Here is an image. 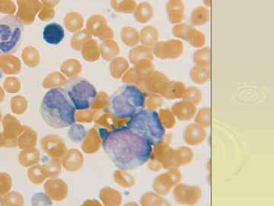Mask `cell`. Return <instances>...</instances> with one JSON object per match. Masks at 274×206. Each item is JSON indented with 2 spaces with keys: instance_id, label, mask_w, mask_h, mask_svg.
Masks as SVG:
<instances>
[{
  "instance_id": "obj_1",
  "label": "cell",
  "mask_w": 274,
  "mask_h": 206,
  "mask_svg": "<svg viewBox=\"0 0 274 206\" xmlns=\"http://www.w3.org/2000/svg\"><path fill=\"white\" fill-rule=\"evenodd\" d=\"M99 133L105 153L120 170H133L141 167L151 157V143L126 126L110 132L102 129Z\"/></svg>"
},
{
  "instance_id": "obj_2",
  "label": "cell",
  "mask_w": 274,
  "mask_h": 206,
  "mask_svg": "<svg viewBox=\"0 0 274 206\" xmlns=\"http://www.w3.org/2000/svg\"><path fill=\"white\" fill-rule=\"evenodd\" d=\"M76 109L65 89L54 88L41 100L40 113L50 127L65 129L76 122Z\"/></svg>"
},
{
  "instance_id": "obj_3",
  "label": "cell",
  "mask_w": 274,
  "mask_h": 206,
  "mask_svg": "<svg viewBox=\"0 0 274 206\" xmlns=\"http://www.w3.org/2000/svg\"><path fill=\"white\" fill-rule=\"evenodd\" d=\"M146 106L144 92L133 85H126L119 89L110 99V109L113 116L120 119L133 117Z\"/></svg>"
},
{
  "instance_id": "obj_4",
  "label": "cell",
  "mask_w": 274,
  "mask_h": 206,
  "mask_svg": "<svg viewBox=\"0 0 274 206\" xmlns=\"http://www.w3.org/2000/svg\"><path fill=\"white\" fill-rule=\"evenodd\" d=\"M126 127L136 135L144 137L152 146L161 144L165 136V130L160 115L153 111H140L130 118Z\"/></svg>"
},
{
  "instance_id": "obj_5",
  "label": "cell",
  "mask_w": 274,
  "mask_h": 206,
  "mask_svg": "<svg viewBox=\"0 0 274 206\" xmlns=\"http://www.w3.org/2000/svg\"><path fill=\"white\" fill-rule=\"evenodd\" d=\"M23 25L14 15L0 19V55L16 52L22 44Z\"/></svg>"
},
{
  "instance_id": "obj_6",
  "label": "cell",
  "mask_w": 274,
  "mask_h": 206,
  "mask_svg": "<svg viewBox=\"0 0 274 206\" xmlns=\"http://www.w3.org/2000/svg\"><path fill=\"white\" fill-rule=\"evenodd\" d=\"M65 90L76 110L90 109L97 98L96 87L87 79L82 78L69 81Z\"/></svg>"
},
{
  "instance_id": "obj_7",
  "label": "cell",
  "mask_w": 274,
  "mask_h": 206,
  "mask_svg": "<svg viewBox=\"0 0 274 206\" xmlns=\"http://www.w3.org/2000/svg\"><path fill=\"white\" fill-rule=\"evenodd\" d=\"M64 29L59 24H49L44 28L43 38L49 45H59L64 39Z\"/></svg>"
},
{
  "instance_id": "obj_8",
  "label": "cell",
  "mask_w": 274,
  "mask_h": 206,
  "mask_svg": "<svg viewBox=\"0 0 274 206\" xmlns=\"http://www.w3.org/2000/svg\"><path fill=\"white\" fill-rule=\"evenodd\" d=\"M167 16L171 23H178L184 18V4L181 0H169L166 5Z\"/></svg>"
},
{
  "instance_id": "obj_9",
  "label": "cell",
  "mask_w": 274,
  "mask_h": 206,
  "mask_svg": "<svg viewBox=\"0 0 274 206\" xmlns=\"http://www.w3.org/2000/svg\"><path fill=\"white\" fill-rule=\"evenodd\" d=\"M208 9L205 7L198 6L194 8L191 15V22L193 25L200 26L208 22Z\"/></svg>"
},
{
  "instance_id": "obj_10",
  "label": "cell",
  "mask_w": 274,
  "mask_h": 206,
  "mask_svg": "<svg viewBox=\"0 0 274 206\" xmlns=\"http://www.w3.org/2000/svg\"><path fill=\"white\" fill-rule=\"evenodd\" d=\"M194 62L200 68H208L210 64V50L204 48V50L197 51L194 54Z\"/></svg>"
},
{
  "instance_id": "obj_11",
  "label": "cell",
  "mask_w": 274,
  "mask_h": 206,
  "mask_svg": "<svg viewBox=\"0 0 274 206\" xmlns=\"http://www.w3.org/2000/svg\"><path fill=\"white\" fill-rule=\"evenodd\" d=\"M197 68L200 74H198L194 68H193L191 70V77H192L193 81L198 82V83H203V82L208 80L209 76H210L209 69H207V68H200V67H197Z\"/></svg>"
},
{
  "instance_id": "obj_12",
  "label": "cell",
  "mask_w": 274,
  "mask_h": 206,
  "mask_svg": "<svg viewBox=\"0 0 274 206\" xmlns=\"http://www.w3.org/2000/svg\"><path fill=\"white\" fill-rule=\"evenodd\" d=\"M204 2L207 6H210V0H204Z\"/></svg>"
}]
</instances>
